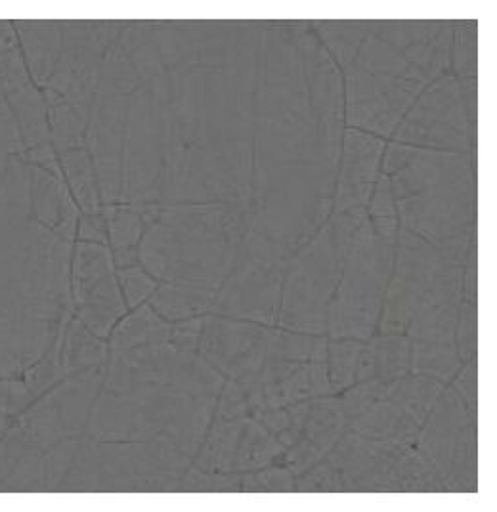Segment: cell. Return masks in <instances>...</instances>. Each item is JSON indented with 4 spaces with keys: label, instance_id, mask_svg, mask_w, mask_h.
Returning a JSON list of instances; mask_svg holds the SVG:
<instances>
[{
    "label": "cell",
    "instance_id": "obj_2",
    "mask_svg": "<svg viewBox=\"0 0 497 512\" xmlns=\"http://www.w3.org/2000/svg\"><path fill=\"white\" fill-rule=\"evenodd\" d=\"M251 218L247 201L163 207L146 226L138 258L152 278L207 300L213 310Z\"/></svg>",
    "mask_w": 497,
    "mask_h": 512
},
{
    "label": "cell",
    "instance_id": "obj_1",
    "mask_svg": "<svg viewBox=\"0 0 497 512\" xmlns=\"http://www.w3.org/2000/svg\"><path fill=\"white\" fill-rule=\"evenodd\" d=\"M75 235L62 174L0 161V379H23L62 341L73 318Z\"/></svg>",
    "mask_w": 497,
    "mask_h": 512
},
{
    "label": "cell",
    "instance_id": "obj_25",
    "mask_svg": "<svg viewBox=\"0 0 497 512\" xmlns=\"http://www.w3.org/2000/svg\"><path fill=\"white\" fill-rule=\"evenodd\" d=\"M251 411L249 406V396L245 388L232 379V383L226 384L220 406H218V419L232 421V419H241L245 413Z\"/></svg>",
    "mask_w": 497,
    "mask_h": 512
},
{
    "label": "cell",
    "instance_id": "obj_8",
    "mask_svg": "<svg viewBox=\"0 0 497 512\" xmlns=\"http://www.w3.org/2000/svg\"><path fill=\"white\" fill-rule=\"evenodd\" d=\"M448 264L419 235L402 232L396 276L390 285L389 299L385 304V320L381 329L387 335L402 333L413 320L419 304L431 291L436 278Z\"/></svg>",
    "mask_w": 497,
    "mask_h": 512
},
{
    "label": "cell",
    "instance_id": "obj_19",
    "mask_svg": "<svg viewBox=\"0 0 497 512\" xmlns=\"http://www.w3.org/2000/svg\"><path fill=\"white\" fill-rule=\"evenodd\" d=\"M316 25L337 60L345 67L354 64L369 27H360L362 22H318Z\"/></svg>",
    "mask_w": 497,
    "mask_h": 512
},
{
    "label": "cell",
    "instance_id": "obj_6",
    "mask_svg": "<svg viewBox=\"0 0 497 512\" xmlns=\"http://www.w3.org/2000/svg\"><path fill=\"white\" fill-rule=\"evenodd\" d=\"M71 300L77 318L104 339L127 308L115 278L113 255L104 243L81 241L71 258Z\"/></svg>",
    "mask_w": 497,
    "mask_h": 512
},
{
    "label": "cell",
    "instance_id": "obj_5",
    "mask_svg": "<svg viewBox=\"0 0 497 512\" xmlns=\"http://www.w3.org/2000/svg\"><path fill=\"white\" fill-rule=\"evenodd\" d=\"M50 140L43 92L33 83L22 50L0 54V161L27 159Z\"/></svg>",
    "mask_w": 497,
    "mask_h": 512
},
{
    "label": "cell",
    "instance_id": "obj_4",
    "mask_svg": "<svg viewBox=\"0 0 497 512\" xmlns=\"http://www.w3.org/2000/svg\"><path fill=\"white\" fill-rule=\"evenodd\" d=\"M394 243L396 239L375 234L371 220L364 216L348 245L345 279L329 306L331 337L368 339L371 335L389 278Z\"/></svg>",
    "mask_w": 497,
    "mask_h": 512
},
{
    "label": "cell",
    "instance_id": "obj_26",
    "mask_svg": "<svg viewBox=\"0 0 497 512\" xmlns=\"http://www.w3.org/2000/svg\"><path fill=\"white\" fill-rule=\"evenodd\" d=\"M293 480L285 470H266L243 480V490H291Z\"/></svg>",
    "mask_w": 497,
    "mask_h": 512
},
{
    "label": "cell",
    "instance_id": "obj_17",
    "mask_svg": "<svg viewBox=\"0 0 497 512\" xmlns=\"http://www.w3.org/2000/svg\"><path fill=\"white\" fill-rule=\"evenodd\" d=\"M62 165L79 207L87 214H100V193L92 159L85 148L62 153Z\"/></svg>",
    "mask_w": 497,
    "mask_h": 512
},
{
    "label": "cell",
    "instance_id": "obj_21",
    "mask_svg": "<svg viewBox=\"0 0 497 512\" xmlns=\"http://www.w3.org/2000/svg\"><path fill=\"white\" fill-rule=\"evenodd\" d=\"M455 71L463 79H475L476 75V25L467 23L457 27L454 41Z\"/></svg>",
    "mask_w": 497,
    "mask_h": 512
},
{
    "label": "cell",
    "instance_id": "obj_31",
    "mask_svg": "<svg viewBox=\"0 0 497 512\" xmlns=\"http://www.w3.org/2000/svg\"><path fill=\"white\" fill-rule=\"evenodd\" d=\"M16 48H20V39H18L14 22L0 20V54L12 52Z\"/></svg>",
    "mask_w": 497,
    "mask_h": 512
},
{
    "label": "cell",
    "instance_id": "obj_13",
    "mask_svg": "<svg viewBox=\"0 0 497 512\" xmlns=\"http://www.w3.org/2000/svg\"><path fill=\"white\" fill-rule=\"evenodd\" d=\"M352 432L369 440H396L411 444L417 434V425L400 407L383 398L356 417Z\"/></svg>",
    "mask_w": 497,
    "mask_h": 512
},
{
    "label": "cell",
    "instance_id": "obj_27",
    "mask_svg": "<svg viewBox=\"0 0 497 512\" xmlns=\"http://www.w3.org/2000/svg\"><path fill=\"white\" fill-rule=\"evenodd\" d=\"M394 193H392V186H390V178L387 174H383L379 178L377 190L373 195L371 201V216L373 218H394L396 211H394Z\"/></svg>",
    "mask_w": 497,
    "mask_h": 512
},
{
    "label": "cell",
    "instance_id": "obj_15",
    "mask_svg": "<svg viewBox=\"0 0 497 512\" xmlns=\"http://www.w3.org/2000/svg\"><path fill=\"white\" fill-rule=\"evenodd\" d=\"M171 331L173 325L146 304L136 314L119 323L111 339V352H123L142 344L171 342Z\"/></svg>",
    "mask_w": 497,
    "mask_h": 512
},
{
    "label": "cell",
    "instance_id": "obj_14",
    "mask_svg": "<svg viewBox=\"0 0 497 512\" xmlns=\"http://www.w3.org/2000/svg\"><path fill=\"white\" fill-rule=\"evenodd\" d=\"M104 211L115 264L119 268L136 266L138 245L144 230L142 214L132 205H108Z\"/></svg>",
    "mask_w": 497,
    "mask_h": 512
},
{
    "label": "cell",
    "instance_id": "obj_18",
    "mask_svg": "<svg viewBox=\"0 0 497 512\" xmlns=\"http://www.w3.org/2000/svg\"><path fill=\"white\" fill-rule=\"evenodd\" d=\"M375 362V379L394 383L410 369V341L400 335H385L368 346Z\"/></svg>",
    "mask_w": 497,
    "mask_h": 512
},
{
    "label": "cell",
    "instance_id": "obj_22",
    "mask_svg": "<svg viewBox=\"0 0 497 512\" xmlns=\"http://www.w3.org/2000/svg\"><path fill=\"white\" fill-rule=\"evenodd\" d=\"M385 392H387V383L379 379L362 381V384H358L356 388H352L348 394H345V398L341 400V407L346 417H358L364 411H368L375 402L383 400Z\"/></svg>",
    "mask_w": 497,
    "mask_h": 512
},
{
    "label": "cell",
    "instance_id": "obj_12",
    "mask_svg": "<svg viewBox=\"0 0 497 512\" xmlns=\"http://www.w3.org/2000/svg\"><path fill=\"white\" fill-rule=\"evenodd\" d=\"M62 367L65 377L96 371L108 362V346L96 337L81 320L67 323L62 337Z\"/></svg>",
    "mask_w": 497,
    "mask_h": 512
},
{
    "label": "cell",
    "instance_id": "obj_24",
    "mask_svg": "<svg viewBox=\"0 0 497 512\" xmlns=\"http://www.w3.org/2000/svg\"><path fill=\"white\" fill-rule=\"evenodd\" d=\"M457 352L459 358L469 362L476 346V300L465 299L457 316Z\"/></svg>",
    "mask_w": 497,
    "mask_h": 512
},
{
    "label": "cell",
    "instance_id": "obj_16",
    "mask_svg": "<svg viewBox=\"0 0 497 512\" xmlns=\"http://www.w3.org/2000/svg\"><path fill=\"white\" fill-rule=\"evenodd\" d=\"M442 390V383L423 375L415 379L402 377L387 386L385 398L400 407L417 427H421L433 411L434 402Z\"/></svg>",
    "mask_w": 497,
    "mask_h": 512
},
{
    "label": "cell",
    "instance_id": "obj_30",
    "mask_svg": "<svg viewBox=\"0 0 497 512\" xmlns=\"http://www.w3.org/2000/svg\"><path fill=\"white\" fill-rule=\"evenodd\" d=\"M81 237L83 241H94V243H104L108 241V226L106 218L100 214H87L81 220Z\"/></svg>",
    "mask_w": 497,
    "mask_h": 512
},
{
    "label": "cell",
    "instance_id": "obj_7",
    "mask_svg": "<svg viewBox=\"0 0 497 512\" xmlns=\"http://www.w3.org/2000/svg\"><path fill=\"white\" fill-rule=\"evenodd\" d=\"M471 123L454 77L434 83L398 132L400 144H425L438 150H467Z\"/></svg>",
    "mask_w": 497,
    "mask_h": 512
},
{
    "label": "cell",
    "instance_id": "obj_29",
    "mask_svg": "<svg viewBox=\"0 0 497 512\" xmlns=\"http://www.w3.org/2000/svg\"><path fill=\"white\" fill-rule=\"evenodd\" d=\"M299 486L303 491H335L341 490V480H339L337 470L324 465V467L314 470L312 474H308V478L301 480Z\"/></svg>",
    "mask_w": 497,
    "mask_h": 512
},
{
    "label": "cell",
    "instance_id": "obj_3",
    "mask_svg": "<svg viewBox=\"0 0 497 512\" xmlns=\"http://www.w3.org/2000/svg\"><path fill=\"white\" fill-rule=\"evenodd\" d=\"M127 22H14L33 83L65 98L88 119L98 71Z\"/></svg>",
    "mask_w": 497,
    "mask_h": 512
},
{
    "label": "cell",
    "instance_id": "obj_9",
    "mask_svg": "<svg viewBox=\"0 0 497 512\" xmlns=\"http://www.w3.org/2000/svg\"><path fill=\"white\" fill-rule=\"evenodd\" d=\"M272 333L259 325L207 318L199 339L201 356L232 379L259 373Z\"/></svg>",
    "mask_w": 497,
    "mask_h": 512
},
{
    "label": "cell",
    "instance_id": "obj_20",
    "mask_svg": "<svg viewBox=\"0 0 497 512\" xmlns=\"http://www.w3.org/2000/svg\"><path fill=\"white\" fill-rule=\"evenodd\" d=\"M364 346L360 342H333L327 352V373L331 390H343L354 383L356 363Z\"/></svg>",
    "mask_w": 497,
    "mask_h": 512
},
{
    "label": "cell",
    "instance_id": "obj_23",
    "mask_svg": "<svg viewBox=\"0 0 497 512\" xmlns=\"http://www.w3.org/2000/svg\"><path fill=\"white\" fill-rule=\"evenodd\" d=\"M119 281H121V287L125 291V299L129 302V306L142 304L148 297H152L153 291L157 289V281L148 272H144L136 266L121 268Z\"/></svg>",
    "mask_w": 497,
    "mask_h": 512
},
{
    "label": "cell",
    "instance_id": "obj_11",
    "mask_svg": "<svg viewBox=\"0 0 497 512\" xmlns=\"http://www.w3.org/2000/svg\"><path fill=\"white\" fill-rule=\"evenodd\" d=\"M345 411L337 400H318L310 404L303 432L297 440V449L291 455V463L297 470L312 465L320 459L327 449L331 448L341 430L345 427Z\"/></svg>",
    "mask_w": 497,
    "mask_h": 512
},
{
    "label": "cell",
    "instance_id": "obj_10",
    "mask_svg": "<svg viewBox=\"0 0 497 512\" xmlns=\"http://www.w3.org/2000/svg\"><path fill=\"white\" fill-rule=\"evenodd\" d=\"M383 153V142L371 134L350 130L345 140V161L335 199V214L364 209Z\"/></svg>",
    "mask_w": 497,
    "mask_h": 512
},
{
    "label": "cell",
    "instance_id": "obj_28",
    "mask_svg": "<svg viewBox=\"0 0 497 512\" xmlns=\"http://www.w3.org/2000/svg\"><path fill=\"white\" fill-rule=\"evenodd\" d=\"M455 390L459 392L457 396L463 400L467 407L469 417L475 421L476 415V365L469 360V365L463 369V373L455 381Z\"/></svg>",
    "mask_w": 497,
    "mask_h": 512
}]
</instances>
